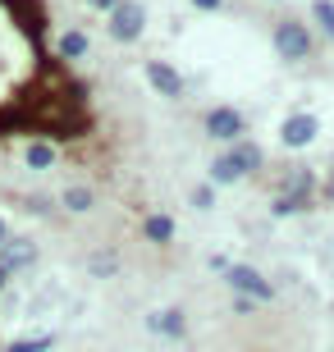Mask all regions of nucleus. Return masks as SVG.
Segmentation results:
<instances>
[{
    "label": "nucleus",
    "instance_id": "obj_15",
    "mask_svg": "<svg viewBox=\"0 0 334 352\" xmlns=\"http://www.w3.org/2000/svg\"><path fill=\"white\" fill-rule=\"evenodd\" d=\"M193 206L197 210H211V206H216V188H211V183H197V188H193Z\"/></svg>",
    "mask_w": 334,
    "mask_h": 352
},
{
    "label": "nucleus",
    "instance_id": "obj_12",
    "mask_svg": "<svg viewBox=\"0 0 334 352\" xmlns=\"http://www.w3.org/2000/svg\"><path fill=\"white\" fill-rule=\"evenodd\" d=\"M65 210H74V215H83V210H92V188H83V183H74V188H65Z\"/></svg>",
    "mask_w": 334,
    "mask_h": 352
},
{
    "label": "nucleus",
    "instance_id": "obj_20",
    "mask_svg": "<svg viewBox=\"0 0 334 352\" xmlns=\"http://www.w3.org/2000/svg\"><path fill=\"white\" fill-rule=\"evenodd\" d=\"M5 243H10V229H5V220H0V248H5Z\"/></svg>",
    "mask_w": 334,
    "mask_h": 352
},
{
    "label": "nucleus",
    "instance_id": "obj_18",
    "mask_svg": "<svg viewBox=\"0 0 334 352\" xmlns=\"http://www.w3.org/2000/svg\"><path fill=\"white\" fill-rule=\"evenodd\" d=\"M197 10H220V5H225V0H193Z\"/></svg>",
    "mask_w": 334,
    "mask_h": 352
},
{
    "label": "nucleus",
    "instance_id": "obj_9",
    "mask_svg": "<svg viewBox=\"0 0 334 352\" xmlns=\"http://www.w3.org/2000/svg\"><path fill=\"white\" fill-rule=\"evenodd\" d=\"M55 142H46V138H37V142H28V151H23V160H28V170H51L55 165Z\"/></svg>",
    "mask_w": 334,
    "mask_h": 352
},
{
    "label": "nucleus",
    "instance_id": "obj_16",
    "mask_svg": "<svg viewBox=\"0 0 334 352\" xmlns=\"http://www.w3.org/2000/svg\"><path fill=\"white\" fill-rule=\"evenodd\" d=\"M211 183H238V174H233V165L225 156L216 160V165H211Z\"/></svg>",
    "mask_w": 334,
    "mask_h": 352
},
{
    "label": "nucleus",
    "instance_id": "obj_4",
    "mask_svg": "<svg viewBox=\"0 0 334 352\" xmlns=\"http://www.w3.org/2000/svg\"><path fill=\"white\" fill-rule=\"evenodd\" d=\"M206 138H216V142H238V138H243V115H238L233 105L206 110Z\"/></svg>",
    "mask_w": 334,
    "mask_h": 352
},
{
    "label": "nucleus",
    "instance_id": "obj_3",
    "mask_svg": "<svg viewBox=\"0 0 334 352\" xmlns=\"http://www.w3.org/2000/svg\"><path fill=\"white\" fill-rule=\"evenodd\" d=\"M142 28H147V10H142V0H119L115 10H110V32L119 41H138Z\"/></svg>",
    "mask_w": 334,
    "mask_h": 352
},
{
    "label": "nucleus",
    "instance_id": "obj_6",
    "mask_svg": "<svg viewBox=\"0 0 334 352\" xmlns=\"http://www.w3.org/2000/svg\"><path fill=\"white\" fill-rule=\"evenodd\" d=\"M147 82H152L160 96H183V78H179V69L174 65H165V60H147Z\"/></svg>",
    "mask_w": 334,
    "mask_h": 352
},
{
    "label": "nucleus",
    "instance_id": "obj_1",
    "mask_svg": "<svg viewBox=\"0 0 334 352\" xmlns=\"http://www.w3.org/2000/svg\"><path fill=\"white\" fill-rule=\"evenodd\" d=\"M311 28L307 23H298V19H284L280 28H275V51L284 55V60H307L311 55Z\"/></svg>",
    "mask_w": 334,
    "mask_h": 352
},
{
    "label": "nucleus",
    "instance_id": "obj_8",
    "mask_svg": "<svg viewBox=\"0 0 334 352\" xmlns=\"http://www.w3.org/2000/svg\"><path fill=\"white\" fill-rule=\"evenodd\" d=\"M147 325L156 329V334H169V339H183V329H188V320H183L179 307H169V311H156Z\"/></svg>",
    "mask_w": 334,
    "mask_h": 352
},
{
    "label": "nucleus",
    "instance_id": "obj_7",
    "mask_svg": "<svg viewBox=\"0 0 334 352\" xmlns=\"http://www.w3.org/2000/svg\"><path fill=\"white\" fill-rule=\"evenodd\" d=\"M225 160L233 165V174H238V179H243V174H257V170H261V146L247 142V138H238V142H229Z\"/></svg>",
    "mask_w": 334,
    "mask_h": 352
},
{
    "label": "nucleus",
    "instance_id": "obj_10",
    "mask_svg": "<svg viewBox=\"0 0 334 352\" xmlns=\"http://www.w3.org/2000/svg\"><path fill=\"white\" fill-rule=\"evenodd\" d=\"M32 256H37V248H32V243H23V238H14V243H5L0 265H5V270H19V265H28Z\"/></svg>",
    "mask_w": 334,
    "mask_h": 352
},
{
    "label": "nucleus",
    "instance_id": "obj_17",
    "mask_svg": "<svg viewBox=\"0 0 334 352\" xmlns=\"http://www.w3.org/2000/svg\"><path fill=\"white\" fill-rule=\"evenodd\" d=\"M92 270H96V274H110V270H115V261H110V256H96V261H92Z\"/></svg>",
    "mask_w": 334,
    "mask_h": 352
},
{
    "label": "nucleus",
    "instance_id": "obj_5",
    "mask_svg": "<svg viewBox=\"0 0 334 352\" xmlns=\"http://www.w3.org/2000/svg\"><path fill=\"white\" fill-rule=\"evenodd\" d=\"M316 115H307V110H298V115H289L280 124V142L289 146V151H302V146H311V138H316Z\"/></svg>",
    "mask_w": 334,
    "mask_h": 352
},
{
    "label": "nucleus",
    "instance_id": "obj_11",
    "mask_svg": "<svg viewBox=\"0 0 334 352\" xmlns=\"http://www.w3.org/2000/svg\"><path fill=\"white\" fill-rule=\"evenodd\" d=\"M142 234L152 238V243H174V220H169V215H147Z\"/></svg>",
    "mask_w": 334,
    "mask_h": 352
},
{
    "label": "nucleus",
    "instance_id": "obj_14",
    "mask_svg": "<svg viewBox=\"0 0 334 352\" xmlns=\"http://www.w3.org/2000/svg\"><path fill=\"white\" fill-rule=\"evenodd\" d=\"M311 19L321 23L325 37H334V0H311Z\"/></svg>",
    "mask_w": 334,
    "mask_h": 352
},
{
    "label": "nucleus",
    "instance_id": "obj_21",
    "mask_svg": "<svg viewBox=\"0 0 334 352\" xmlns=\"http://www.w3.org/2000/svg\"><path fill=\"white\" fill-rule=\"evenodd\" d=\"M325 201H334V179H330V183H325Z\"/></svg>",
    "mask_w": 334,
    "mask_h": 352
},
{
    "label": "nucleus",
    "instance_id": "obj_2",
    "mask_svg": "<svg viewBox=\"0 0 334 352\" xmlns=\"http://www.w3.org/2000/svg\"><path fill=\"white\" fill-rule=\"evenodd\" d=\"M225 274H229V288L238 298H247V302H270L275 298L270 279L261 270H252V265H225Z\"/></svg>",
    "mask_w": 334,
    "mask_h": 352
},
{
    "label": "nucleus",
    "instance_id": "obj_13",
    "mask_svg": "<svg viewBox=\"0 0 334 352\" xmlns=\"http://www.w3.org/2000/svg\"><path fill=\"white\" fill-rule=\"evenodd\" d=\"M87 55V37L83 32H65L60 37V60H83Z\"/></svg>",
    "mask_w": 334,
    "mask_h": 352
},
{
    "label": "nucleus",
    "instance_id": "obj_19",
    "mask_svg": "<svg viewBox=\"0 0 334 352\" xmlns=\"http://www.w3.org/2000/svg\"><path fill=\"white\" fill-rule=\"evenodd\" d=\"M87 5H96V10H105V14H110V10L119 5V0H87Z\"/></svg>",
    "mask_w": 334,
    "mask_h": 352
}]
</instances>
